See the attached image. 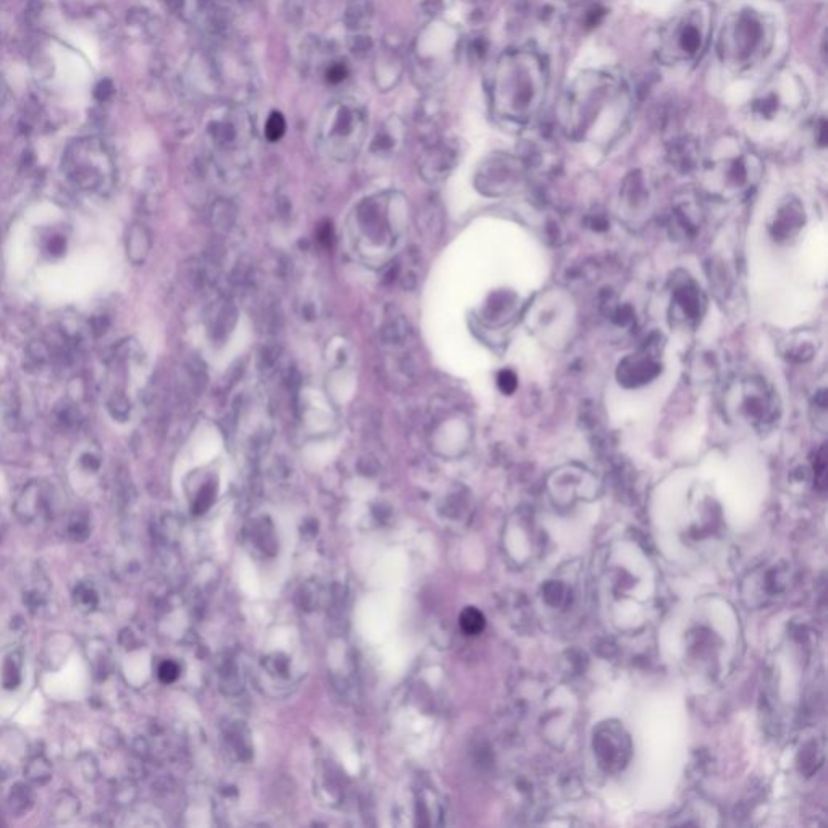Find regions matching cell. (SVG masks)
Returning <instances> with one entry per match:
<instances>
[{
	"instance_id": "cell-1",
	"label": "cell",
	"mask_w": 828,
	"mask_h": 828,
	"mask_svg": "<svg viewBox=\"0 0 828 828\" xmlns=\"http://www.w3.org/2000/svg\"><path fill=\"white\" fill-rule=\"evenodd\" d=\"M549 66L539 50L513 47L500 54L490 73V109L505 124L526 127L543 110Z\"/></svg>"
},
{
	"instance_id": "cell-2",
	"label": "cell",
	"mask_w": 828,
	"mask_h": 828,
	"mask_svg": "<svg viewBox=\"0 0 828 828\" xmlns=\"http://www.w3.org/2000/svg\"><path fill=\"white\" fill-rule=\"evenodd\" d=\"M630 109V93L623 81L604 72H584L568 84L557 106L559 127L571 138H584L607 113Z\"/></svg>"
},
{
	"instance_id": "cell-3",
	"label": "cell",
	"mask_w": 828,
	"mask_h": 828,
	"mask_svg": "<svg viewBox=\"0 0 828 828\" xmlns=\"http://www.w3.org/2000/svg\"><path fill=\"white\" fill-rule=\"evenodd\" d=\"M775 40V25L769 15L753 9L732 13L719 36L720 62L735 73H745L766 60Z\"/></svg>"
},
{
	"instance_id": "cell-4",
	"label": "cell",
	"mask_w": 828,
	"mask_h": 828,
	"mask_svg": "<svg viewBox=\"0 0 828 828\" xmlns=\"http://www.w3.org/2000/svg\"><path fill=\"white\" fill-rule=\"evenodd\" d=\"M712 25L711 2L688 0L658 33V60L667 67L695 66L708 49Z\"/></svg>"
},
{
	"instance_id": "cell-5",
	"label": "cell",
	"mask_w": 828,
	"mask_h": 828,
	"mask_svg": "<svg viewBox=\"0 0 828 828\" xmlns=\"http://www.w3.org/2000/svg\"><path fill=\"white\" fill-rule=\"evenodd\" d=\"M762 165L738 137L725 135L714 144L704 164V182L720 196L749 191L759 180Z\"/></svg>"
},
{
	"instance_id": "cell-6",
	"label": "cell",
	"mask_w": 828,
	"mask_h": 828,
	"mask_svg": "<svg viewBox=\"0 0 828 828\" xmlns=\"http://www.w3.org/2000/svg\"><path fill=\"white\" fill-rule=\"evenodd\" d=\"M806 106V88L796 77H775L751 103L753 117L763 121L796 115Z\"/></svg>"
},
{
	"instance_id": "cell-7",
	"label": "cell",
	"mask_w": 828,
	"mask_h": 828,
	"mask_svg": "<svg viewBox=\"0 0 828 828\" xmlns=\"http://www.w3.org/2000/svg\"><path fill=\"white\" fill-rule=\"evenodd\" d=\"M323 127L329 138H360L366 127V107L354 97H340L327 106Z\"/></svg>"
},
{
	"instance_id": "cell-8",
	"label": "cell",
	"mask_w": 828,
	"mask_h": 828,
	"mask_svg": "<svg viewBox=\"0 0 828 828\" xmlns=\"http://www.w3.org/2000/svg\"><path fill=\"white\" fill-rule=\"evenodd\" d=\"M743 405L739 410L754 428H767L779 415L775 394L766 385V381H746L742 388Z\"/></svg>"
},
{
	"instance_id": "cell-9",
	"label": "cell",
	"mask_w": 828,
	"mask_h": 828,
	"mask_svg": "<svg viewBox=\"0 0 828 828\" xmlns=\"http://www.w3.org/2000/svg\"><path fill=\"white\" fill-rule=\"evenodd\" d=\"M672 310H674L675 319L683 326H698L704 314L705 299L691 277L683 276V279L675 280Z\"/></svg>"
},
{
	"instance_id": "cell-10",
	"label": "cell",
	"mask_w": 828,
	"mask_h": 828,
	"mask_svg": "<svg viewBox=\"0 0 828 828\" xmlns=\"http://www.w3.org/2000/svg\"><path fill=\"white\" fill-rule=\"evenodd\" d=\"M658 373H661V364L649 353L631 354L618 368L620 384L630 385V387L645 384Z\"/></svg>"
},
{
	"instance_id": "cell-11",
	"label": "cell",
	"mask_w": 828,
	"mask_h": 828,
	"mask_svg": "<svg viewBox=\"0 0 828 828\" xmlns=\"http://www.w3.org/2000/svg\"><path fill=\"white\" fill-rule=\"evenodd\" d=\"M668 154H670L672 164L677 165L679 171L686 172L695 167L698 162V144L688 137L677 138L672 141Z\"/></svg>"
},
{
	"instance_id": "cell-12",
	"label": "cell",
	"mask_w": 828,
	"mask_h": 828,
	"mask_svg": "<svg viewBox=\"0 0 828 828\" xmlns=\"http://www.w3.org/2000/svg\"><path fill=\"white\" fill-rule=\"evenodd\" d=\"M804 222V211L800 202L791 201L780 211L779 221L773 229L777 230L775 236L789 238L794 232L801 229Z\"/></svg>"
},
{
	"instance_id": "cell-13",
	"label": "cell",
	"mask_w": 828,
	"mask_h": 828,
	"mask_svg": "<svg viewBox=\"0 0 828 828\" xmlns=\"http://www.w3.org/2000/svg\"><path fill=\"white\" fill-rule=\"evenodd\" d=\"M459 627L469 637H476L486 628V618L478 608L468 607L459 615Z\"/></svg>"
},
{
	"instance_id": "cell-14",
	"label": "cell",
	"mask_w": 828,
	"mask_h": 828,
	"mask_svg": "<svg viewBox=\"0 0 828 828\" xmlns=\"http://www.w3.org/2000/svg\"><path fill=\"white\" fill-rule=\"evenodd\" d=\"M3 686L7 689H15L20 683V662L16 661L15 655L7 658L5 665H3Z\"/></svg>"
},
{
	"instance_id": "cell-15",
	"label": "cell",
	"mask_w": 828,
	"mask_h": 828,
	"mask_svg": "<svg viewBox=\"0 0 828 828\" xmlns=\"http://www.w3.org/2000/svg\"><path fill=\"white\" fill-rule=\"evenodd\" d=\"M283 133H285V120H283L282 115H270V118L269 120H267L266 125L267 138H269L270 141H277L283 137Z\"/></svg>"
},
{
	"instance_id": "cell-16",
	"label": "cell",
	"mask_w": 828,
	"mask_h": 828,
	"mask_svg": "<svg viewBox=\"0 0 828 828\" xmlns=\"http://www.w3.org/2000/svg\"><path fill=\"white\" fill-rule=\"evenodd\" d=\"M158 675L159 678H161V681L174 683L180 677V667H178V664H175L174 661H165L159 665Z\"/></svg>"
},
{
	"instance_id": "cell-17",
	"label": "cell",
	"mask_w": 828,
	"mask_h": 828,
	"mask_svg": "<svg viewBox=\"0 0 828 828\" xmlns=\"http://www.w3.org/2000/svg\"><path fill=\"white\" fill-rule=\"evenodd\" d=\"M497 384H499L500 390L503 394H513L516 387H518V378H516L512 371H502L499 374V378H497Z\"/></svg>"
},
{
	"instance_id": "cell-18",
	"label": "cell",
	"mask_w": 828,
	"mask_h": 828,
	"mask_svg": "<svg viewBox=\"0 0 828 828\" xmlns=\"http://www.w3.org/2000/svg\"><path fill=\"white\" fill-rule=\"evenodd\" d=\"M77 603L81 605V607L84 608H91L94 607L97 603V596L96 593H94L91 587L88 586H80L77 590Z\"/></svg>"
}]
</instances>
